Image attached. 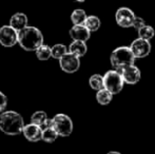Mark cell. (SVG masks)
Wrapping results in <instances>:
<instances>
[{
	"mask_svg": "<svg viewBox=\"0 0 155 154\" xmlns=\"http://www.w3.org/2000/svg\"><path fill=\"white\" fill-rule=\"evenodd\" d=\"M155 35V31L152 27L150 25H143L141 29L138 30V36L139 38H143V39H146V40H150L154 37Z\"/></svg>",
	"mask_w": 155,
	"mask_h": 154,
	"instance_id": "7402d4cb",
	"label": "cell"
},
{
	"mask_svg": "<svg viewBox=\"0 0 155 154\" xmlns=\"http://www.w3.org/2000/svg\"><path fill=\"white\" fill-rule=\"evenodd\" d=\"M107 154H121V153L116 152V151H111V152H109V153H107Z\"/></svg>",
	"mask_w": 155,
	"mask_h": 154,
	"instance_id": "484cf974",
	"label": "cell"
},
{
	"mask_svg": "<svg viewBox=\"0 0 155 154\" xmlns=\"http://www.w3.org/2000/svg\"><path fill=\"white\" fill-rule=\"evenodd\" d=\"M119 73L124 78V81L128 84H135L139 81L140 79V71L134 64H129V66H126L124 68L118 69Z\"/></svg>",
	"mask_w": 155,
	"mask_h": 154,
	"instance_id": "ba28073f",
	"label": "cell"
},
{
	"mask_svg": "<svg viewBox=\"0 0 155 154\" xmlns=\"http://www.w3.org/2000/svg\"><path fill=\"white\" fill-rule=\"evenodd\" d=\"M58 136V133L53 126H50L48 128H45L42 131V140L47 143H53L56 140Z\"/></svg>",
	"mask_w": 155,
	"mask_h": 154,
	"instance_id": "ac0fdd59",
	"label": "cell"
},
{
	"mask_svg": "<svg viewBox=\"0 0 155 154\" xmlns=\"http://www.w3.org/2000/svg\"><path fill=\"white\" fill-rule=\"evenodd\" d=\"M25 121L22 116L14 111L0 114V130L8 135H18L23 131Z\"/></svg>",
	"mask_w": 155,
	"mask_h": 154,
	"instance_id": "6da1fadb",
	"label": "cell"
},
{
	"mask_svg": "<svg viewBox=\"0 0 155 154\" xmlns=\"http://www.w3.org/2000/svg\"><path fill=\"white\" fill-rule=\"evenodd\" d=\"M18 42V31L11 25L0 28V43L5 48H12Z\"/></svg>",
	"mask_w": 155,
	"mask_h": 154,
	"instance_id": "8992f818",
	"label": "cell"
},
{
	"mask_svg": "<svg viewBox=\"0 0 155 154\" xmlns=\"http://www.w3.org/2000/svg\"><path fill=\"white\" fill-rule=\"evenodd\" d=\"M68 53V49L64 44H55L52 48V57L55 58V59H60L61 57Z\"/></svg>",
	"mask_w": 155,
	"mask_h": 154,
	"instance_id": "603a6c76",
	"label": "cell"
},
{
	"mask_svg": "<svg viewBox=\"0 0 155 154\" xmlns=\"http://www.w3.org/2000/svg\"><path fill=\"white\" fill-rule=\"evenodd\" d=\"M80 57H78L75 54L69 53L65 54L63 57H61L59 59V64H60V68L62 71H64L65 73H75L78 71L80 67Z\"/></svg>",
	"mask_w": 155,
	"mask_h": 154,
	"instance_id": "52a82bcc",
	"label": "cell"
},
{
	"mask_svg": "<svg viewBox=\"0 0 155 154\" xmlns=\"http://www.w3.org/2000/svg\"><path fill=\"white\" fill-rule=\"evenodd\" d=\"M32 123L39 126V127L42 128V130L45 128H48L50 126H53V119H49L48 115L45 111H37L31 117Z\"/></svg>",
	"mask_w": 155,
	"mask_h": 154,
	"instance_id": "4fadbf2b",
	"label": "cell"
},
{
	"mask_svg": "<svg viewBox=\"0 0 155 154\" xmlns=\"http://www.w3.org/2000/svg\"><path fill=\"white\" fill-rule=\"evenodd\" d=\"M10 25L16 31H21L28 27V17L23 13H16L10 19Z\"/></svg>",
	"mask_w": 155,
	"mask_h": 154,
	"instance_id": "5bb4252c",
	"label": "cell"
},
{
	"mask_svg": "<svg viewBox=\"0 0 155 154\" xmlns=\"http://www.w3.org/2000/svg\"><path fill=\"white\" fill-rule=\"evenodd\" d=\"M89 84H90V87L93 90H96V91L101 90V89L104 88V76H101V75H99V74H94L90 77Z\"/></svg>",
	"mask_w": 155,
	"mask_h": 154,
	"instance_id": "d6986e66",
	"label": "cell"
},
{
	"mask_svg": "<svg viewBox=\"0 0 155 154\" xmlns=\"http://www.w3.org/2000/svg\"><path fill=\"white\" fill-rule=\"evenodd\" d=\"M75 1H77V2H84V0H75Z\"/></svg>",
	"mask_w": 155,
	"mask_h": 154,
	"instance_id": "4316f807",
	"label": "cell"
},
{
	"mask_svg": "<svg viewBox=\"0 0 155 154\" xmlns=\"http://www.w3.org/2000/svg\"><path fill=\"white\" fill-rule=\"evenodd\" d=\"M135 14L132 10L129 8H120L117 10L115 19L119 27L121 28H130L133 27V22L135 19Z\"/></svg>",
	"mask_w": 155,
	"mask_h": 154,
	"instance_id": "30bf717a",
	"label": "cell"
},
{
	"mask_svg": "<svg viewBox=\"0 0 155 154\" xmlns=\"http://www.w3.org/2000/svg\"><path fill=\"white\" fill-rule=\"evenodd\" d=\"M70 36L73 40H79L86 42L91 37V32L84 25H74L70 30Z\"/></svg>",
	"mask_w": 155,
	"mask_h": 154,
	"instance_id": "7c38bea8",
	"label": "cell"
},
{
	"mask_svg": "<svg viewBox=\"0 0 155 154\" xmlns=\"http://www.w3.org/2000/svg\"><path fill=\"white\" fill-rule=\"evenodd\" d=\"M104 88L108 91H110L113 95L118 94L124 88V78L120 75V73L116 70H111L104 74Z\"/></svg>",
	"mask_w": 155,
	"mask_h": 154,
	"instance_id": "277c9868",
	"label": "cell"
},
{
	"mask_svg": "<svg viewBox=\"0 0 155 154\" xmlns=\"http://www.w3.org/2000/svg\"><path fill=\"white\" fill-rule=\"evenodd\" d=\"M143 25H146L145 20H143V18H140V17H137V16L135 17L134 22H133V28H134L135 30H137V31H138V30L141 29Z\"/></svg>",
	"mask_w": 155,
	"mask_h": 154,
	"instance_id": "cb8c5ba5",
	"label": "cell"
},
{
	"mask_svg": "<svg viewBox=\"0 0 155 154\" xmlns=\"http://www.w3.org/2000/svg\"><path fill=\"white\" fill-rule=\"evenodd\" d=\"M113 94L108 91L106 88L101 89V90L97 91V94H96V99H97L98 103H100L101 106H107L112 101Z\"/></svg>",
	"mask_w": 155,
	"mask_h": 154,
	"instance_id": "2e32d148",
	"label": "cell"
},
{
	"mask_svg": "<svg viewBox=\"0 0 155 154\" xmlns=\"http://www.w3.org/2000/svg\"><path fill=\"white\" fill-rule=\"evenodd\" d=\"M42 128L39 126L35 125V123H30V125L25 126L23 128V135L29 142H38V140L42 139Z\"/></svg>",
	"mask_w": 155,
	"mask_h": 154,
	"instance_id": "8fae6325",
	"label": "cell"
},
{
	"mask_svg": "<svg viewBox=\"0 0 155 154\" xmlns=\"http://www.w3.org/2000/svg\"><path fill=\"white\" fill-rule=\"evenodd\" d=\"M130 49L134 54L135 58H143L149 55L151 52V44H150L149 40L137 38L131 43Z\"/></svg>",
	"mask_w": 155,
	"mask_h": 154,
	"instance_id": "9c48e42d",
	"label": "cell"
},
{
	"mask_svg": "<svg viewBox=\"0 0 155 154\" xmlns=\"http://www.w3.org/2000/svg\"><path fill=\"white\" fill-rule=\"evenodd\" d=\"M6 106H8V98H6L5 95L0 91V113H2V112L5 110Z\"/></svg>",
	"mask_w": 155,
	"mask_h": 154,
	"instance_id": "d4e9b609",
	"label": "cell"
},
{
	"mask_svg": "<svg viewBox=\"0 0 155 154\" xmlns=\"http://www.w3.org/2000/svg\"><path fill=\"white\" fill-rule=\"evenodd\" d=\"M36 56L40 60H48L50 57H52V48L42 44L36 50Z\"/></svg>",
	"mask_w": 155,
	"mask_h": 154,
	"instance_id": "ffe728a7",
	"label": "cell"
},
{
	"mask_svg": "<svg viewBox=\"0 0 155 154\" xmlns=\"http://www.w3.org/2000/svg\"><path fill=\"white\" fill-rule=\"evenodd\" d=\"M53 127L57 131L58 135L63 137L69 136L73 131V123L65 114H57L53 117Z\"/></svg>",
	"mask_w": 155,
	"mask_h": 154,
	"instance_id": "5b68a950",
	"label": "cell"
},
{
	"mask_svg": "<svg viewBox=\"0 0 155 154\" xmlns=\"http://www.w3.org/2000/svg\"><path fill=\"white\" fill-rule=\"evenodd\" d=\"M84 25L90 30V32H96L100 28V20L97 16H88L84 21Z\"/></svg>",
	"mask_w": 155,
	"mask_h": 154,
	"instance_id": "44dd1931",
	"label": "cell"
},
{
	"mask_svg": "<svg viewBox=\"0 0 155 154\" xmlns=\"http://www.w3.org/2000/svg\"><path fill=\"white\" fill-rule=\"evenodd\" d=\"M69 51L71 53L77 55L78 57H82L84 54L88 51V48L84 41H79V40H74L73 42L70 44V49Z\"/></svg>",
	"mask_w": 155,
	"mask_h": 154,
	"instance_id": "9a60e30c",
	"label": "cell"
},
{
	"mask_svg": "<svg viewBox=\"0 0 155 154\" xmlns=\"http://www.w3.org/2000/svg\"><path fill=\"white\" fill-rule=\"evenodd\" d=\"M135 56L130 47H119L112 52L110 61L115 70H118L129 64H134Z\"/></svg>",
	"mask_w": 155,
	"mask_h": 154,
	"instance_id": "3957f363",
	"label": "cell"
},
{
	"mask_svg": "<svg viewBox=\"0 0 155 154\" xmlns=\"http://www.w3.org/2000/svg\"><path fill=\"white\" fill-rule=\"evenodd\" d=\"M18 43L25 51H36L43 44V35L35 27H27L18 32Z\"/></svg>",
	"mask_w": 155,
	"mask_h": 154,
	"instance_id": "7a4b0ae2",
	"label": "cell"
},
{
	"mask_svg": "<svg viewBox=\"0 0 155 154\" xmlns=\"http://www.w3.org/2000/svg\"><path fill=\"white\" fill-rule=\"evenodd\" d=\"M87 14L84 10H75L71 15V20L73 22L74 25H84V21L87 19Z\"/></svg>",
	"mask_w": 155,
	"mask_h": 154,
	"instance_id": "e0dca14e",
	"label": "cell"
}]
</instances>
